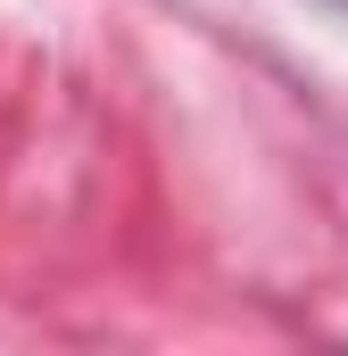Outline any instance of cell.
<instances>
[{
	"mask_svg": "<svg viewBox=\"0 0 348 356\" xmlns=\"http://www.w3.org/2000/svg\"><path fill=\"white\" fill-rule=\"evenodd\" d=\"M340 8H348V0H340Z\"/></svg>",
	"mask_w": 348,
	"mask_h": 356,
	"instance_id": "6da1fadb",
	"label": "cell"
}]
</instances>
